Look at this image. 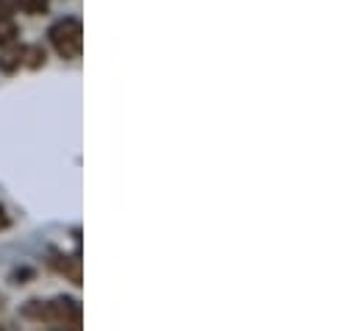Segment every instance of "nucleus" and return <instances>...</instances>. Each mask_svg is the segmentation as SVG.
Listing matches in <instances>:
<instances>
[{"mask_svg": "<svg viewBox=\"0 0 359 331\" xmlns=\"http://www.w3.org/2000/svg\"><path fill=\"white\" fill-rule=\"evenodd\" d=\"M20 318L42 326H81V301L73 295L31 298L20 306Z\"/></svg>", "mask_w": 359, "mask_h": 331, "instance_id": "nucleus-1", "label": "nucleus"}, {"mask_svg": "<svg viewBox=\"0 0 359 331\" xmlns=\"http://www.w3.org/2000/svg\"><path fill=\"white\" fill-rule=\"evenodd\" d=\"M48 39H50V48L59 53V59L73 62L84 50V25L79 17H65V20L50 25Z\"/></svg>", "mask_w": 359, "mask_h": 331, "instance_id": "nucleus-2", "label": "nucleus"}, {"mask_svg": "<svg viewBox=\"0 0 359 331\" xmlns=\"http://www.w3.org/2000/svg\"><path fill=\"white\" fill-rule=\"evenodd\" d=\"M45 65V50L39 48V45H20V42H14V45H8V48H3V56H0V73H6V76H11V73H17V70H39Z\"/></svg>", "mask_w": 359, "mask_h": 331, "instance_id": "nucleus-3", "label": "nucleus"}, {"mask_svg": "<svg viewBox=\"0 0 359 331\" xmlns=\"http://www.w3.org/2000/svg\"><path fill=\"white\" fill-rule=\"evenodd\" d=\"M50 267L65 276L67 281H73L76 287L81 284V256L79 253H62V250H50Z\"/></svg>", "mask_w": 359, "mask_h": 331, "instance_id": "nucleus-4", "label": "nucleus"}, {"mask_svg": "<svg viewBox=\"0 0 359 331\" xmlns=\"http://www.w3.org/2000/svg\"><path fill=\"white\" fill-rule=\"evenodd\" d=\"M20 39V25L14 20L11 0H0V48H8Z\"/></svg>", "mask_w": 359, "mask_h": 331, "instance_id": "nucleus-5", "label": "nucleus"}, {"mask_svg": "<svg viewBox=\"0 0 359 331\" xmlns=\"http://www.w3.org/2000/svg\"><path fill=\"white\" fill-rule=\"evenodd\" d=\"M50 6V0H11V8L14 11H22V14H31V17H39L45 14Z\"/></svg>", "mask_w": 359, "mask_h": 331, "instance_id": "nucleus-6", "label": "nucleus"}, {"mask_svg": "<svg viewBox=\"0 0 359 331\" xmlns=\"http://www.w3.org/2000/svg\"><path fill=\"white\" fill-rule=\"evenodd\" d=\"M11 226V217H8V212H6V206L0 203V231H6Z\"/></svg>", "mask_w": 359, "mask_h": 331, "instance_id": "nucleus-7", "label": "nucleus"}, {"mask_svg": "<svg viewBox=\"0 0 359 331\" xmlns=\"http://www.w3.org/2000/svg\"><path fill=\"white\" fill-rule=\"evenodd\" d=\"M3 309H6V295L0 292V312H3Z\"/></svg>", "mask_w": 359, "mask_h": 331, "instance_id": "nucleus-8", "label": "nucleus"}]
</instances>
